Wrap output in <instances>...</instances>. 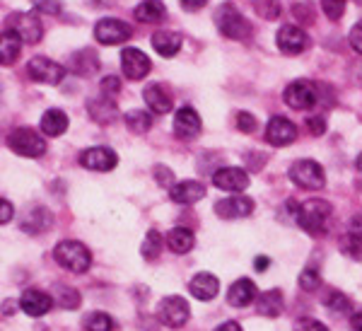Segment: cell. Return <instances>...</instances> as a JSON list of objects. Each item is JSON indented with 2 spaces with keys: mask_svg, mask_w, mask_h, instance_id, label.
<instances>
[{
  "mask_svg": "<svg viewBox=\"0 0 362 331\" xmlns=\"http://www.w3.org/2000/svg\"><path fill=\"white\" fill-rule=\"evenodd\" d=\"M87 112H90L92 119H95L97 124H102V126L114 124L116 114H119V112H116V104L112 102V97H107V95L95 97V100L87 102Z\"/></svg>",
  "mask_w": 362,
  "mask_h": 331,
  "instance_id": "cell-23",
  "label": "cell"
},
{
  "mask_svg": "<svg viewBox=\"0 0 362 331\" xmlns=\"http://www.w3.org/2000/svg\"><path fill=\"white\" fill-rule=\"evenodd\" d=\"M27 73L34 83H44V85H61L63 78H66V68L46 56L32 58V61L27 63Z\"/></svg>",
  "mask_w": 362,
  "mask_h": 331,
  "instance_id": "cell-7",
  "label": "cell"
},
{
  "mask_svg": "<svg viewBox=\"0 0 362 331\" xmlns=\"http://www.w3.org/2000/svg\"><path fill=\"white\" fill-rule=\"evenodd\" d=\"M237 129L244 131V133H251L256 129V119L249 112H239L237 114Z\"/></svg>",
  "mask_w": 362,
  "mask_h": 331,
  "instance_id": "cell-43",
  "label": "cell"
},
{
  "mask_svg": "<svg viewBox=\"0 0 362 331\" xmlns=\"http://www.w3.org/2000/svg\"><path fill=\"white\" fill-rule=\"evenodd\" d=\"M346 5L348 0H321V8H324V13L329 20H341L343 13H346Z\"/></svg>",
  "mask_w": 362,
  "mask_h": 331,
  "instance_id": "cell-38",
  "label": "cell"
},
{
  "mask_svg": "<svg viewBox=\"0 0 362 331\" xmlns=\"http://www.w3.org/2000/svg\"><path fill=\"white\" fill-rule=\"evenodd\" d=\"M324 307L331 312V315L343 317L350 312V300L343 293H338V290H329V293L324 295Z\"/></svg>",
  "mask_w": 362,
  "mask_h": 331,
  "instance_id": "cell-33",
  "label": "cell"
},
{
  "mask_svg": "<svg viewBox=\"0 0 362 331\" xmlns=\"http://www.w3.org/2000/svg\"><path fill=\"white\" fill-rule=\"evenodd\" d=\"M206 196V187L201 182H194V179H186V182H179L169 189V199L174 203H181V206H191V203H198Z\"/></svg>",
  "mask_w": 362,
  "mask_h": 331,
  "instance_id": "cell-19",
  "label": "cell"
},
{
  "mask_svg": "<svg viewBox=\"0 0 362 331\" xmlns=\"http://www.w3.org/2000/svg\"><path fill=\"white\" fill-rule=\"evenodd\" d=\"M20 51H22V37L17 32H13V29L5 27L3 39H0V61H3V66L15 63Z\"/></svg>",
  "mask_w": 362,
  "mask_h": 331,
  "instance_id": "cell-28",
  "label": "cell"
},
{
  "mask_svg": "<svg viewBox=\"0 0 362 331\" xmlns=\"http://www.w3.org/2000/svg\"><path fill=\"white\" fill-rule=\"evenodd\" d=\"M83 327L87 331H114V319L104 312H92L83 319Z\"/></svg>",
  "mask_w": 362,
  "mask_h": 331,
  "instance_id": "cell-37",
  "label": "cell"
},
{
  "mask_svg": "<svg viewBox=\"0 0 362 331\" xmlns=\"http://www.w3.org/2000/svg\"><path fill=\"white\" fill-rule=\"evenodd\" d=\"M189 290H191V295H194L196 300L208 303V300H215V295H218L220 281L213 274H196L194 278H191Z\"/></svg>",
  "mask_w": 362,
  "mask_h": 331,
  "instance_id": "cell-22",
  "label": "cell"
},
{
  "mask_svg": "<svg viewBox=\"0 0 362 331\" xmlns=\"http://www.w3.org/2000/svg\"><path fill=\"white\" fill-rule=\"evenodd\" d=\"M56 300L51 298L49 293H44V290H37V288H27L25 293H22L20 298V310L25 312L29 317H44L51 312V307H54Z\"/></svg>",
  "mask_w": 362,
  "mask_h": 331,
  "instance_id": "cell-15",
  "label": "cell"
},
{
  "mask_svg": "<svg viewBox=\"0 0 362 331\" xmlns=\"http://www.w3.org/2000/svg\"><path fill=\"white\" fill-rule=\"evenodd\" d=\"M143 97H145V104H148L153 114H169V112H172L174 97H172V92H169L165 85H157V83L148 85V87H145V92H143Z\"/></svg>",
  "mask_w": 362,
  "mask_h": 331,
  "instance_id": "cell-20",
  "label": "cell"
},
{
  "mask_svg": "<svg viewBox=\"0 0 362 331\" xmlns=\"http://www.w3.org/2000/svg\"><path fill=\"white\" fill-rule=\"evenodd\" d=\"M341 252L353 261H362V232L360 230H350L348 235L343 237Z\"/></svg>",
  "mask_w": 362,
  "mask_h": 331,
  "instance_id": "cell-34",
  "label": "cell"
},
{
  "mask_svg": "<svg viewBox=\"0 0 362 331\" xmlns=\"http://www.w3.org/2000/svg\"><path fill=\"white\" fill-rule=\"evenodd\" d=\"M140 252H143V259L145 261H155L157 257H160V252H162V235H160V232L150 230L148 235H145Z\"/></svg>",
  "mask_w": 362,
  "mask_h": 331,
  "instance_id": "cell-35",
  "label": "cell"
},
{
  "mask_svg": "<svg viewBox=\"0 0 362 331\" xmlns=\"http://www.w3.org/2000/svg\"><path fill=\"white\" fill-rule=\"evenodd\" d=\"M119 92H121V80L116 78V75H109V78L102 80V95L114 97V95H119Z\"/></svg>",
  "mask_w": 362,
  "mask_h": 331,
  "instance_id": "cell-42",
  "label": "cell"
},
{
  "mask_svg": "<svg viewBox=\"0 0 362 331\" xmlns=\"http://www.w3.org/2000/svg\"><path fill=\"white\" fill-rule=\"evenodd\" d=\"M179 3H181V8H184L186 13H196V10L206 8L208 0H179Z\"/></svg>",
  "mask_w": 362,
  "mask_h": 331,
  "instance_id": "cell-48",
  "label": "cell"
},
{
  "mask_svg": "<svg viewBox=\"0 0 362 331\" xmlns=\"http://www.w3.org/2000/svg\"><path fill=\"white\" fill-rule=\"evenodd\" d=\"M297 138V126L285 116H273L266 126V141L273 145V148H285V145L295 143Z\"/></svg>",
  "mask_w": 362,
  "mask_h": 331,
  "instance_id": "cell-12",
  "label": "cell"
},
{
  "mask_svg": "<svg viewBox=\"0 0 362 331\" xmlns=\"http://www.w3.org/2000/svg\"><path fill=\"white\" fill-rule=\"evenodd\" d=\"M95 39L104 46H119L131 39V27L124 20H114V17H104L95 25Z\"/></svg>",
  "mask_w": 362,
  "mask_h": 331,
  "instance_id": "cell-10",
  "label": "cell"
},
{
  "mask_svg": "<svg viewBox=\"0 0 362 331\" xmlns=\"http://www.w3.org/2000/svg\"><path fill=\"white\" fill-rule=\"evenodd\" d=\"M133 15H136V20L143 22V25H157V22L165 20L167 8L162 0H143Z\"/></svg>",
  "mask_w": 362,
  "mask_h": 331,
  "instance_id": "cell-27",
  "label": "cell"
},
{
  "mask_svg": "<svg viewBox=\"0 0 362 331\" xmlns=\"http://www.w3.org/2000/svg\"><path fill=\"white\" fill-rule=\"evenodd\" d=\"M283 100L290 109H297V112H305V109H312L314 104L319 102L317 87L314 83H307V80H295L285 87Z\"/></svg>",
  "mask_w": 362,
  "mask_h": 331,
  "instance_id": "cell-8",
  "label": "cell"
},
{
  "mask_svg": "<svg viewBox=\"0 0 362 331\" xmlns=\"http://www.w3.org/2000/svg\"><path fill=\"white\" fill-rule=\"evenodd\" d=\"M56 305L61 307V310H75V307L80 305V293L68 286H58L56 288V295H54Z\"/></svg>",
  "mask_w": 362,
  "mask_h": 331,
  "instance_id": "cell-36",
  "label": "cell"
},
{
  "mask_svg": "<svg viewBox=\"0 0 362 331\" xmlns=\"http://www.w3.org/2000/svg\"><path fill=\"white\" fill-rule=\"evenodd\" d=\"M73 71L78 75H83V78H87V75H95L99 71V61H97L95 51L92 49L78 51V54L73 56Z\"/></svg>",
  "mask_w": 362,
  "mask_h": 331,
  "instance_id": "cell-31",
  "label": "cell"
},
{
  "mask_svg": "<svg viewBox=\"0 0 362 331\" xmlns=\"http://www.w3.org/2000/svg\"><path fill=\"white\" fill-rule=\"evenodd\" d=\"M150 44H153V49H155L160 56L172 58V56H177V54H179V49H181V37H179V34H174V32H157V34H153Z\"/></svg>",
  "mask_w": 362,
  "mask_h": 331,
  "instance_id": "cell-30",
  "label": "cell"
},
{
  "mask_svg": "<svg viewBox=\"0 0 362 331\" xmlns=\"http://www.w3.org/2000/svg\"><path fill=\"white\" fill-rule=\"evenodd\" d=\"M51 220H54L51 218V213L39 206V208H29L20 225L27 235H39V232H44L46 228H51Z\"/></svg>",
  "mask_w": 362,
  "mask_h": 331,
  "instance_id": "cell-26",
  "label": "cell"
},
{
  "mask_svg": "<svg viewBox=\"0 0 362 331\" xmlns=\"http://www.w3.org/2000/svg\"><path fill=\"white\" fill-rule=\"evenodd\" d=\"M276 44H278V49L283 51L285 56H295V54H302V51L307 49L309 39H307V34L302 32L300 27L283 25L278 29V34H276Z\"/></svg>",
  "mask_w": 362,
  "mask_h": 331,
  "instance_id": "cell-14",
  "label": "cell"
},
{
  "mask_svg": "<svg viewBox=\"0 0 362 331\" xmlns=\"http://www.w3.org/2000/svg\"><path fill=\"white\" fill-rule=\"evenodd\" d=\"M0 206H3V211H0V223L3 225H8L10 220H13V203H10L8 199H3V203H0Z\"/></svg>",
  "mask_w": 362,
  "mask_h": 331,
  "instance_id": "cell-47",
  "label": "cell"
},
{
  "mask_svg": "<svg viewBox=\"0 0 362 331\" xmlns=\"http://www.w3.org/2000/svg\"><path fill=\"white\" fill-rule=\"evenodd\" d=\"M350 329H353V331H362V312H358V315L350 317Z\"/></svg>",
  "mask_w": 362,
  "mask_h": 331,
  "instance_id": "cell-49",
  "label": "cell"
},
{
  "mask_svg": "<svg viewBox=\"0 0 362 331\" xmlns=\"http://www.w3.org/2000/svg\"><path fill=\"white\" fill-rule=\"evenodd\" d=\"M80 165L92 172H112L114 167L119 165V155H116L112 148L97 145V148H87L85 153L80 155Z\"/></svg>",
  "mask_w": 362,
  "mask_h": 331,
  "instance_id": "cell-11",
  "label": "cell"
},
{
  "mask_svg": "<svg viewBox=\"0 0 362 331\" xmlns=\"http://www.w3.org/2000/svg\"><path fill=\"white\" fill-rule=\"evenodd\" d=\"M8 29H13L22 37V42L27 44H37L42 42L44 37V27H42V20H39L34 13H15L8 17Z\"/></svg>",
  "mask_w": 362,
  "mask_h": 331,
  "instance_id": "cell-9",
  "label": "cell"
},
{
  "mask_svg": "<svg viewBox=\"0 0 362 331\" xmlns=\"http://www.w3.org/2000/svg\"><path fill=\"white\" fill-rule=\"evenodd\" d=\"M348 42H350V46H353L355 51L362 56V22H358L353 29H350V34H348Z\"/></svg>",
  "mask_w": 362,
  "mask_h": 331,
  "instance_id": "cell-45",
  "label": "cell"
},
{
  "mask_svg": "<svg viewBox=\"0 0 362 331\" xmlns=\"http://www.w3.org/2000/svg\"><path fill=\"white\" fill-rule=\"evenodd\" d=\"M254 266H256V271H264V269H268V266H271V259H268V257H259Z\"/></svg>",
  "mask_w": 362,
  "mask_h": 331,
  "instance_id": "cell-51",
  "label": "cell"
},
{
  "mask_svg": "<svg viewBox=\"0 0 362 331\" xmlns=\"http://www.w3.org/2000/svg\"><path fill=\"white\" fill-rule=\"evenodd\" d=\"M355 165H358V170L362 172V153L358 155V162H355Z\"/></svg>",
  "mask_w": 362,
  "mask_h": 331,
  "instance_id": "cell-52",
  "label": "cell"
},
{
  "mask_svg": "<svg viewBox=\"0 0 362 331\" xmlns=\"http://www.w3.org/2000/svg\"><path fill=\"white\" fill-rule=\"evenodd\" d=\"M215 331H242V327H239L237 322H225V324H220Z\"/></svg>",
  "mask_w": 362,
  "mask_h": 331,
  "instance_id": "cell-50",
  "label": "cell"
},
{
  "mask_svg": "<svg viewBox=\"0 0 362 331\" xmlns=\"http://www.w3.org/2000/svg\"><path fill=\"white\" fill-rule=\"evenodd\" d=\"M39 129H42L44 136H51V138L63 136V133L68 131L66 112H61V109H49V112L42 116V121H39Z\"/></svg>",
  "mask_w": 362,
  "mask_h": 331,
  "instance_id": "cell-25",
  "label": "cell"
},
{
  "mask_svg": "<svg viewBox=\"0 0 362 331\" xmlns=\"http://www.w3.org/2000/svg\"><path fill=\"white\" fill-rule=\"evenodd\" d=\"M54 259L58 266H63L70 274H85L92 266V254L83 242L75 240H63L58 242L54 249Z\"/></svg>",
  "mask_w": 362,
  "mask_h": 331,
  "instance_id": "cell-2",
  "label": "cell"
},
{
  "mask_svg": "<svg viewBox=\"0 0 362 331\" xmlns=\"http://www.w3.org/2000/svg\"><path fill=\"white\" fill-rule=\"evenodd\" d=\"M215 25H218L223 37L237 39V42H242V39H247L251 34V25L247 22V17L230 3H225L218 8V13H215Z\"/></svg>",
  "mask_w": 362,
  "mask_h": 331,
  "instance_id": "cell-3",
  "label": "cell"
},
{
  "mask_svg": "<svg viewBox=\"0 0 362 331\" xmlns=\"http://www.w3.org/2000/svg\"><path fill=\"white\" fill-rule=\"evenodd\" d=\"M32 5L39 10V13H46V15L61 13V0H32Z\"/></svg>",
  "mask_w": 362,
  "mask_h": 331,
  "instance_id": "cell-41",
  "label": "cell"
},
{
  "mask_svg": "<svg viewBox=\"0 0 362 331\" xmlns=\"http://www.w3.org/2000/svg\"><path fill=\"white\" fill-rule=\"evenodd\" d=\"M215 213L223 220H237V218H247L254 213V201L249 196L235 194L230 199H223L215 203Z\"/></svg>",
  "mask_w": 362,
  "mask_h": 331,
  "instance_id": "cell-18",
  "label": "cell"
},
{
  "mask_svg": "<svg viewBox=\"0 0 362 331\" xmlns=\"http://www.w3.org/2000/svg\"><path fill=\"white\" fill-rule=\"evenodd\" d=\"M213 184L230 194H242L249 189V174L242 167H223L213 174Z\"/></svg>",
  "mask_w": 362,
  "mask_h": 331,
  "instance_id": "cell-13",
  "label": "cell"
},
{
  "mask_svg": "<svg viewBox=\"0 0 362 331\" xmlns=\"http://www.w3.org/2000/svg\"><path fill=\"white\" fill-rule=\"evenodd\" d=\"M8 148L20 158H42L46 153V141L34 129H15L8 136Z\"/></svg>",
  "mask_w": 362,
  "mask_h": 331,
  "instance_id": "cell-5",
  "label": "cell"
},
{
  "mask_svg": "<svg viewBox=\"0 0 362 331\" xmlns=\"http://www.w3.org/2000/svg\"><path fill=\"white\" fill-rule=\"evenodd\" d=\"M307 129L312 131V136H321V133L326 131V119H324V116H309Z\"/></svg>",
  "mask_w": 362,
  "mask_h": 331,
  "instance_id": "cell-46",
  "label": "cell"
},
{
  "mask_svg": "<svg viewBox=\"0 0 362 331\" xmlns=\"http://www.w3.org/2000/svg\"><path fill=\"white\" fill-rule=\"evenodd\" d=\"M300 288L305 290V293H314V290H317L319 286H321V278H319V274L314 269H305L300 274Z\"/></svg>",
  "mask_w": 362,
  "mask_h": 331,
  "instance_id": "cell-39",
  "label": "cell"
},
{
  "mask_svg": "<svg viewBox=\"0 0 362 331\" xmlns=\"http://www.w3.org/2000/svg\"><path fill=\"white\" fill-rule=\"evenodd\" d=\"M150 68H153V63L140 49H124V54H121V71H124L128 80L148 78Z\"/></svg>",
  "mask_w": 362,
  "mask_h": 331,
  "instance_id": "cell-16",
  "label": "cell"
},
{
  "mask_svg": "<svg viewBox=\"0 0 362 331\" xmlns=\"http://www.w3.org/2000/svg\"><path fill=\"white\" fill-rule=\"evenodd\" d=\"M196 245V237L191 230L186 228H172L167 232V247L172 249L174 254H189Z\"/></svg>",
  "mask_w": 362,
  "mask_h": 331,
  "instance_id": "cell-29",
  "label": "cell"
},
{
  "mask_svg": "<svg viewBox=\"0 0 362 331\" xmlns=\"http://www.w3.org/2000/svg\"><path fill=\"white\" fill-rule=\"evenodd\" d=\"M331 213H334V206H331L329 201L309 199L302 203V206H297L295 216H297V223H300L302 230L317 237L326 230V225H329V220H331Z\"/></svg>",
  "mask_w": 362,
  "mask_h": 331,
  "instance_id": "cell-1",
  "label": "cell"
},
{
  "mask_svg": "<svg viewBox=\"0 0 362 331\" xmlns=\"http://www.w3.org/2000/svg\"><path fill=\"white\" fill-rule=\"evenodd\" d=\"M126 121V129L131 133H136V136H143V133H148L153 129V114L143 112V109H133V112H128L124 116Z\"/></svg>",
  "mask_w": 362,
  "mask_h": 331,
  "instance_id": "cell-32",
  "label": "cell"
},
{
  "mask_svg": "<svg viewBox=\"0 0 362 331\" xmlns=\"http://www.w3.org/2000/svg\"><path fill=\"white\" fill-rule=\"evenodd\" d=\"M203 124L201 116L196 114V109L191 107H181L174 114V136L181 138V141H191V138H198Z\"/></svg>",
  "mask_w": 362,
  "mask_h": 331,
  "instance_id": "cell-17",
  "label": "cell"
},
{
  "mask_svg": "<svg viewBox=\"0 0 362 331\" xmlns=\"http://www.w3.org/2000/svg\"><path fill=\"white\" fill-rule=\"evenodd\" d=\"M290 182L300 189L307 191H319L326 187V174L324 167L314 160H297L293 167H290Z\"/></svg>",
  "mask_w": 362,
  "mask_h": 331,
  "instance_id": "cell-4",
  "label": "cell"
},
{
  "mask_svg": "<svg viewBox=\"0 0 362 331\" xmlns=\"http://www.w3.org/2000/svg\"><path fill=\"white\" fill-rule=\"evenodd\" d=\"M295 331H329V329H326V324H321L319 319L302 317L295 322Z\"/></svg>",
  "mask_w": 362,
  "mask_h": 331,
  "instance_id": "cell-40",
  "label": "cell"
},
{
  "mask_svg": "<svg viewBox=\"0 0 362 331\" xmlns=\"http://www.w3.org/2000/svg\"><path fill=\"white\" fill-rule=\"evenodd\" d=\"M256 298H259V295H256V283L249 281V278H239V281L232 283L230 290H227V305H232V307H247L254 303Z\"/></svg>",
  "mask_w": 362,
  "mask_h": 331,
  "instance_id": "cell-21",
  "label": "cell"
},
{
  "mask_svg": "<svg viewBox=\"0 0 362 331\" xmlns=\"http://www.w3.org/2000/svg\"><path fill=\"white\" fill-rule=\"evenodd\" d=\"M191 317V310H189V303L179 295H167V298L160 300L157 305V319H160L165 327H172V329H179L189 322Z\"/></svg>",
  "mask_w": 362,
  "mask_h": 331,
  "instance_id": "cell-6",
  "label": "cell"
},
{
  "mask_svg": "<svg viewBox=\"0 0 362 331\" xmlns=\"http://www.w3.org/2000/svg\"><path fill=\"white\" fill-rule=\"evenodd\" d=\"M155 177H157V182L162 184V187H167V189H172L174 187V174L172 170H167V167H162V165H157L155 167Z\"/></svg>",
  "mask_w": 362,
  "mask_h": 331,
  "instance_id": "cell-44",
  "label": "cell"
},
{
  "mask_svg": "<svg viewBox=\"0 0 362 331\" xmlns=\"http://www.w3.org/2000/svg\"><path fill=\"white\" fill-rule=\"evenodd\" d=\"M256 310H259V315L271 317V319L280 317V315H283V310H285V298H283V293H280L278 288L261 293L259 298H256Z\"/></svg>",
  "mask_w": 362,
  "mask_h": 331,
  "instance_id": "cell-24",
  "label": "cell"
}]
</instances>
